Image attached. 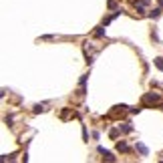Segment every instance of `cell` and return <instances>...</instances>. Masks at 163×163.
<instances>
[{
    "instance_id": "obj_12",
    "label": "cell",
    "mask_w": 163,
    "mask_h": 163,
    "mask_svg": "<svg viewBox=\"0 0 163 163\" xmlns=\"http://www.w3.org/2000/svg\"><path fill=\"white\" fill-rule=\"evenodd\" d=\"M107 4H109V8H115V6H117V2H115V0H109Z\"/></svg>"
},
{
    "instance_id": "obj_4",
    "label": "cell",
    "mask_w": 163,
    "mask_h": 163,
    "mask_svg": "<svg viewBox=\"0 0 163 163\" xmlns=\"http://www.w3.org/2000/svg\"><path fill=\"white\" fill-rule=\"evenodd\" d=\"M99 153H103L105 161H115V155H113V153H109V151H105L103 147H99Z\"/></svg>"
},
{
    "instance_id": "obj_2",
    "label": "cell",
    "mask_w": 163,
    "mask_h": 163,
    "mask_svg": "<svg viewBox=\"0 0 163 163\" xmlns=\"http://www.w3.org/2000/svg\"><path fill=\"white\" fill-rule=\"evenodd\" d=\"M125 111H127V107L125 105H115L113 107V111L109 113V117H119V115H123Z\"/></svg>"
},
{
    "instance_id": "obj_8",
    "label": "cell",
    "mask_w": 163,
    "mask_h": 163,
    "mask_svg": "<svg viewBox=\"0 0 163 163\" xmlns=\"http://www.w3.org/2000/svg\"><path fill=\"white\" fill-rule=\"evenodd\" d=\"M153 62H155V67H157L159 70H163V58H161V57H159V58H155Z\"/></svg>"
},
{
    "instance_id": "obj_5",
    "label": "cell",
    "mask_w": 163,
    "mask_h": 163,
    "mask_svg": "<svg viewBox=\"0 0 163 163\" xmlns=\"http://www.w3.org/2000/svg\"><path fill=\"white\" fill-rule=\"evenodd\" d=\"M117 151H121V153H127V151H129V145L125 143V141H117Z\"/></svg>"
},
{
    "instance_id": "obj_11",
    "label": "cell",
    "mask_w": 163,
    "mask_h": 163,
    "mask_svg": "<svg viewBox=\"0 0 163 163\" xmlns=\"http://www.w3.org/2000/svg\"><path fill=\"white\" fill-rule=\"evenodd\" d=\"M60 117H62V119H67V117H70V111H69V109H65V111H62V115H60Z\"/></svg>"
},
{
    "instance_id": "obj_9",
    "label": "cell",
    "mask_w": 163,
    "mask_h": 163,
    "mask_svg": "<svg viewBox=\"0 0 163 163\" xmlns=\"http://www.w3.org/2000/svg\"><path fill=\"white\" fill-rule=\"evenodd\" d=\"M95 36H99V38L105 36V30H103V28H97V30H95Z\"/></svg>"
},
{
    "instance_id": "obj_1",
    "label": "cell",
    "mask_w": 163,
    "mask_h": 163,
    "mask_svg": "<svg viewBox=\"0 0 163 163\" xmlns=\"http://www.w3.org/2000/svg\"><path fill=\"white\" fill-rule=\"evenodd\" d=\"M141 103L143 105H161V97H159V93H147L143 95Z\"/></svg>"
},
{
    "instance_id": "obj_14",
    "label": "cell",
    "mask_w": 163,
    "mask_h": 163,
    "mask_svg": "<svg viewBox=\"0 0 163 163\" xmlns=\"http://www.w3.org/2000/svg\"><path fill=\"white\" fill-rule=\"evenodd\" d=\"M159 4H161V6H163V0H159Z\"/></svg>"
},
{
    "instance_id": "obj_6",
    "label": "cell",
    "mask_w": 163,
    "mask_h": 163,
    "mask_svg": "<svg viewBox=\"0 0 163 163\" xmlns=\"http://www.w3.org/2000/svg\"><path fill=\"white\" fill-rule=\"evenodd\" d=\"M119 129L123 131V133H131L133 127H131V123H123V125H119Z\"/></svg>"
},
{
    "instance_id": "obj_3",
    "label": "cell",
    "mask_w": 163,
    "mask_h": 163,
    "mask_svg": "<svg viewBox=\"0 0 163 163\" xmlns=\"http://www.w3.org/2000/svg\"><path fill=\"white\" fill-rule=\"evenodd\" d=\"M135 149H137V151H139L141 155H149V149H147V147H145L143 143H139V141L135 143Z\"/></svg>"
},
{
    "instance_id": "obj_7",
    "label": "cell",
    "mask_w": 163,
    "mask_h": 163,
    "mask_svg": "<svg viewBox=\"0 0 163 163\" xmlns=\"http://www.w3.org/2000/svg\"><path fill=\"white\" fill-rule=\"evenodd\" d=\"M159 14H161V8H153V10L149 12V16H151V18H157Z\"/></svg>"
},
{
    "instance_id": "obj_13",
    "label": "cell",
    "mask_w": 163,
    "mask_h": 163,
    "mask_svg": "<svg viewBox=\"0 0 163 163\" xmlns=\"http://www.w3.org/2000/svg\"><path fill=\"white\" fill-rule=\"evenodd\" d=\"M117 135H119V131H117V129H111V137H113V139H115Z\"/></svg>"
},
{
    "instance_id": "obj_10",
    "label": "cell",
    "mask_w": 163,
    "mask_h": 163,
    "mask_svg": "<svg viewBox=\"0 0 163 163\" xmlns=\"http://www.w3.org/2000/svg\"><path fill=\"white\" fill-rule=\"evenodd\" d=\"M45 111V105H36L34 107V113H42Z\"/></svg>"
}]
</instances>
